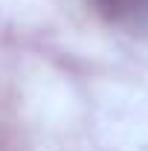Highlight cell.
Masks as SVG:
<instances>
[{"instance_id":"cell-1","label":"cell","mask_w":148,"mask_h":151,"mask_svg":"<svg viewBox=\"0 0 148 151\" xmlns=\"http://www.w3.org/2000/svg\"><path fill=\"white\" fill-rule=\"evenodd\" d=\"M96 9L113 23L134 26L148 18V0H93Z\"/></svg>"}]
</instances>
